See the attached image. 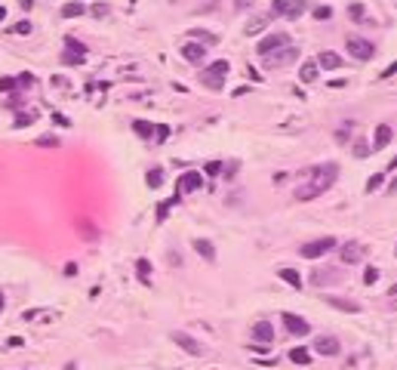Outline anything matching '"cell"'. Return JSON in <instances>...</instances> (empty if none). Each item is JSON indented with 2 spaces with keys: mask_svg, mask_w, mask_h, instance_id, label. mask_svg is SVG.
<instances>
[{
  "mask_svg": "<svg viewBox=\"0 0 397 370\" xmlns=\"http://www.w3.org/2000/svg\"><path fill=\"white\" fill-rule=\"evenodd\" d=\"M339 179V164H333V160H326V164H317L311 167L308 179L296 188V201H314L320 198V194L330 188V185Z\"/></svg>",
  "mask_w": 397,
  "mask_h": 370,
  "instance_id": "obj_1",
  "label": "cell"
},
{
  "mask_svg": "<svg viewBox=\"0 0 397 370\" xmlns=\"http://www.w3.org/2000/svg\"><path fill=\"white\" fill-rule=\"evenodd\" d=\"M228 71H231V65L225 59H219V62H213L209 68H203V71H200V84L209 87V90H222V87H225Z\"/></svg>",
  "mask_w": 397,
  "mask_h": 370,
  "instance_id": "obj_2",
  "label": "cell"
},
{
  "mask_svg": "<svg viewBox=\"0 0 397 370\" xmlns=\"http://www.w3.org/2000/svg\"><path fill=\"white\" fill-rule=\"evenodd\" d=\"M284 46H289V34L274 31V34H268V37H262L259 43H255V53H259V56H271L277 50H284Z\"/></svg>",
  "mask_w": 397,
  "mask_h": 370,
  "instance_id": "obj_3",
  "label": "cell"
},
{
  "mask_svg": "<svg viewBox=\"0 0 397 370\" xmlns=\"http://www.w3.org/2000/svg\"><path fill=\"white\" fill-rule=\"evenodd\" d=\"M333 247H336V238H317V241L302 244V256H305V259H320L323 253H330Z\"/></svg>",
  "mask_w": 397,
  "mask_h": 370,
  "instance_id": "obj_4",
  "label": "cell"
},
{
  "mask_svg": "<svg viewBox=\"0 0 397 370\" xmlns=\"http://www.w3.org/2000/svg\"><path fill=\"white\" fill-rule=\"evenodd\" d=\"M367 256V247L360 244V241H348V244L339 247V259H342L345 265H357V262H364Z\"/></svg>",
  "mask_w": 397,
  "mask_h": 370,
  "instance_id": "obj_5",
  "label": "cell"
},
{
  "mask_svg": "<svg viewBox=\"0 0 397 370\" xmlns=\"http://www.w3.org/2000/svg\"><path fill=\"white\" fill-rule=\"evenodd\" d=\"M345 46H348V53H351L357 62H367V59H372V53H376V46H372L367 37H348Z\"/></svg>",
  "mask_w": 397,
  "mask_h": 370,
  "instance_id": "obj_6",
  "label": "cell"
},
{
  "mask_svg": "<svg viewBox=\"0 0 397 370\" xmlns=\"http://www.w3.org/2000/svg\"><path fill=\"white\" fill-rule=\"evenodd\" d=\"M86 59V46L74 40V37H65V56H62V62L65 65H80Z\"/></svg>",
  "mask_w": 397,
  "mask_h": 370,
  "instance_id": "obj_7",
  "label": "cell"
},
{
  "mask_svg": "<svg viewBox=\"0 0 397 370\" xmlns=\"http://www.w3.org/2000/svg\"><path fill=\"white\" fill-rule=\"evenodd\" d=\"M268 59V68H284V65H289V62H296L299 59V46H284V50H277V53H271V56H265Z\"/></svg>",
  "mask_w": 397,
  "mask_h": 370,
  "instance_id": "obj_8",
  "label": "cell"
},
{
  "mask_svg": "<svg viewBox=\"0 0 397 370\" xmlns=\"http://www.w3.org/2000/svg\"><path fill=\"white\" fill-rule=\"evenodd\" d=\"M284 327H286V333H293V337H308L311 333V324L305 318L293 315V311H284Z\"/></svg>",
  "mask_w": 397,
  "mask_h": 370,
  "instance_id": "obj_9",
  "label": "cell"
},
{
  "mask_svg": "<svg viewBox=\"0 0 397 370\" xmlns=\"http://www.w3.org/2000/svg\"><path fill=\"white\" fill-rule=\"evenodd\" d=\"M203 185V176L197 170H191V173H182L179 176V194H191V191H197Z\"/></svg>",
  "mask_w": 397,
  "mask_h": 370,
  "instance_id": "obj_10",
  "label": "cell"
},
{
  "mask_svg": "<svg viewBox=\"0 0 397 370\" xmlns=\"http://www.w3.org/2000/svg\"><path fill=\"white\" fill-rule=\"evenodd\" d=\"M172 342H176L179 345V349H185V352H188V355H203V345L200 342H197L194 337H188V333H172Z\"/></svg>",
  "mask_w": 397,
  "mask_h": 370,
  "instance_id": "obj_11",
  "label": "cell"
},
{
  "mask_svg": "<svg viewBox=\"0 0 397 370\" xmlns=\"http://www.w3.org/2000/svg\"><path fill=\"white\" fill-rule=\"evenodd\" d=\"M314 352L323 355V358H333V355H339V339H336V337H326V333H323V337L314 339Z\"/></svg>",
  "mask_w": 397,
  "mask_h": 370,
  "instance_id": "obj_12",
  "label": "cell"
},
{
  "mask_svg": "<svg viewBox=\"0 0 397 370\" xmlns=\"http://www.w3.org/2000/svg\"><path fill=\"white\" fill-rule=\"evenodd\" d=\"M326 306H333L339 311H348V315H354V311H360V306L354 303V299H345V296H323Z\"/></svg>",
  "mask_w": 397,
  "mask_h": 370,
  "instance_id": "obj_13",
  "label": "cell"
},
{
  "mask_svg": "<svg viewBox=\"0 0 397 370\" xmlns=\"http://www.w3.org/2000/svg\"><path fill=\"white\" fill-rule=\"evenodd\" d=\"M182 56H185L188 62H200L203 56H206V46L197 43V40H188V43H182Z\"/></svg>",
  "mask_w": 397,
  "mask_h": 370,
  "instance_id": "obj_14",
  "label": "cell"
},
{
  "mask_svg": "<svg viewBox=\"0 0 397 370\" xmlns=\"http://www.w3.org/2000/svg\"><path fill=\"white\" fill-rule=\"evenodd\" d=\"M391 139H394V130H391L388 123H379V126H376V139H372V152H382Z\"/></svg>",
  "mask_w": 397,
  "mask_h": 370,
  "instance_id": "obj_15",
  "label": "cell"
},
{
  "mask_svg": "<svg viewBox=\"0 0 397 370\" xmlns=\"http://www.w3.org/2000/svg\"><path fill=\"white\" fill-rule=\"evenodd\" d=\"M317 65H320V68H326V71H336V68H342L345 62H342V56H339V53L323 50V53L317 56Z\"/></svg>",
  "mask_w": 397,
  "mask_h": 370,
  "instance_id": "obj_16",
  "label": "cell"
},
{
  "mask_svg": "<svg viewBox=\"0 0 397 370\" xmlns=\"http://www.w3.org/2000/svg\"><path fill=\"white\" fill-rule=\"evenodd\" d=\"M253 339L255 342H271L274 339V327H271V324H268V321H259V324H253Z\"/></svg>",
  "mask_w": 397,
  "mask_h": 370,
  "instance_id": "obj_17",
  "label": "cell"
},
{
  "mask_svg": "<svg viewBox=\"0 0 397 370\" xmlns=\"http://www.w3.org/2000/svg\"><path fill=\"white\" fill-rule=\"evenodd\" d=\"M339 269H314L311 272V284H317V287H323L326 281H339Z\"/></svg>",
  "mask_w": 397,
  "mask_h": 370,
  "instance_id": "obj_18",
  "label": "cell"
},
{
  "mask_svg": "<svg viewBox=\"0 0 397 370\" xmlns=\"http://www.w3.org/2000/svg\"><path fill=\"white\" fill-rule=\"evenodd\" d=\"M191 247H194L197 253H200V256H203L206 262H216V247L209 244V241H203V238H194V241H191Z\"/></svg>",
  "mask_w": 397,
  "mask_h": 370,
  "instance_id": "obj_19",
  "label": "cell"
},
{
  "mask_svg": "<svg viewBox=\"0 0 397 370\" xmlns=\"http://www.w3.org/2000/svg\"><path fill=\"white\" fill-rule=\"evenodd\" d=\"M268 22H271V13H262V16H253L250 22H247V34H259V31H265L268 28Z\"/></svg>",
  "mask_w": 397,
  "mask_h": 370,
  "instance_id": "obj_20",
  "label": "cell"
},
{
  "mask_svg": "<svg viewBox=\"0 0 397 370\" xmlns=\"http://www.w3.org/2000/svg\"><path fill=\"white\" fill-rule=\"evenodd\" d=\"M317 71H320L317 62H305V65L299 68V77L305 80V84H314V80H317Z\"/></svg>",
  "mask_w": 397,
  "mask_h": 370,
  "instance_id": "obj_21",
  "label": "cell"
},
{
  "mask_svg": "<svg viewBox=\"0 0 397 370\" xmlns=\"http://www.w3.org/2000/svg\"><path fill=\"white\" fill-rule=\"evenodd\" d=\"M188 37H191V40H197V43H203V46H213V43H219V37H216L213 31H200V28H197V31H191Z\"/></svg>",
  "mask_w": 397,
  "mask_h": 370,
  "instance_id": "obj_22",
  "label": "cell"
},
{
  "mask_svg": "<svg viewBox=\"0 0 397 370\" xmlns=\"http://www.w3.org/2000/svg\"><path fill=\"white\" fill-rule=\"evenodd\" d=\"M277 275H280V281H286L289 287H296V290H299V287H302V275H299L296 269H280Z\"/></svg>",
  "mask_w": 397,
  "mask_h": 370,
  "instance_id": "obj_23",
  "label": "cell"
},
{
  "mask_svg": "<svg viewBox=\"0 0 397 370\" xmlns=\"http://www.w3.org/2000/svg\"><path fill=\"white\" fill-rule=\"evenodd\" d=\"M84 13H86V6L77 3V0H71V3L62 6V16H65V19H77V16H84Z\"/></svg>",
  "mask_w": 397,
  "mask_h": 370,
  "instance_id": "obj_24",
  "label": "cell"
},
{
  "mask_svg": "<svg viewBox=\"0 0 397 370\" xmlns=\"http://www.w3.org/2000/svg\"><path fill=\"white\" fill-rule=\"evenodd\" d=\"M302 13H305V0H293V3H286V9H284L286 19H299Z\"/></svg>",
  "mask_w": 397,
  "mask_h": 370,
  "instance_id": "obj_25",
  "label": "cell"
},
{
  "mask_svg": "<svg viewBox=\"0 0 397 370\" xmlns=\"http://www.w3.org/2000/svg\"><path fill=\"white\" fill-rule=\"evenodd\" d=\"M289 361H293V364H308L311 361V352L308 349H293V352H289Z\"/></svg>",
  "mask_w": 397,
  "mask_h": 370,
  "instance_id": "obj_26",
  "label": "cell"
},
{
  "mask_svg": "<svg viewBox=\"0 0 397 370\" xmlns=\"http://www.w3.org/2000/svg\"><path fill=\"white\" fill-rule=\"evenodd\" d=\"M133 130L139 133V136H151V133H154V123H148V121H133Z\"/></svg>",
  "mask_w": 397,
  "mask_h": 370,
  "instance_id": "obj_27",
  "label": "cell"
},
{
  "mask_svg": "<svg viewBox=\"0 0 397 370\" xmlns=\"http://www.w3.org/2000/svg\"><path fill=\"white\" fill-rule=\"evenodd\" d=\"M160 182H163V170H160V167H154V170H148V185H151V188H157Z\"/></svg>",
  "mask_w": 397,
  "mask_h": 370,
  "instance_id": "obj_28",
  "label": "cell"
},
{
  "mask_svg": "<svg viewBox=\"0 0 397 370\" xmlns=\"http://www.w3.org/2000/svg\"><path fill=\"white\" fill-rule=\"evenodd\" d=\"M385 182V173H376V176L367 179V191H379V185Z\"/></svg>",
  "mask_w": 397,
  "mask_h": 370,
  "instance_id": "obj_29",
  "label": "cell"
},
{
  "mask_svg": "<svg viewBox=\"0 0 397 370\" xmlns=\"http://www.w3.org/2000/svg\"><path fill=\"white\" fill-rule=\"evenodd\" d=\"M136 272H139V278H142V281H148V272H151V262H148V259H139V262H136Z\"/></svg>",
  "mask_w": 397,
  "mask_h": 370,
  "instance_id": "obj_30",
  "label": "cell"
},
{
  "mask_svg": "<svg viewBox=\"0 0 397 370\" xmlns=\"http://www.w3.org/2000/svg\"><path fill=\"white\" fill-rule=\"evenodd\" d=\"M348 13H351V19H354V22H364V13H367V9L360 6V3H351V6H348Z\"/></svg>",
  "mask_w": 397,
  "mask_h": 370,
  "instance_id": "obj_31",
  "label": "cell"
},
{
  "mask_svg": "<svg viewBox=\"0 0 397 370\" xmlns=\"http://www.w3.org/2000/svg\"><path fill=\"white\" fill-rule=\"evenodd\" d=\"M37 121V111H31V114H19L16 118V126H28V123H34Z\"/></svg>",
  "mask_w": 397,
  "mask_h": 370,
  "instance_id": "obj_32",
  "label": "cell"
},
{
  "mask_svg": "<svg viewBox=\"0 0 397 370\" xmlns=\"http://www.w3.org/2000/svg\"><path fill=\"white\" fill-rule=\"evenodd\" d=\"M0 90H3V92L19 90V77H3V80H0Z\"/></svg>",
  "mask_w": 397,
  "mask_h": 370,
  "instance_id": "obj_33",
  "label": "cell"
},
{
  "mask_svg": "<svg viewBox=\"0 0 397 370\" xmlns=\"http://www.w3.org/2000/svg\"><path fill=\"white\" fill-rule=\"evenodd\" d=\"M372 152V145H367V142H354V157H367Z\"/></svg>",
  "mask_w": 397,
  "mask_h": 370,
  "instance_id": "obj_34",
  "label": "cell"
},
{
  "mask_svg": "<svg viewBox=\"0 0 397 370\" xmlns=\"http://www.w3.org/2000/svg\"><path fill=\"white\" fill-rule=\"evenodd\" d=\"M330 16H333V9H330V6H317V9H314V19H320V22H326Z\"/></svg>",
  "mask_w": 397,
  "mask_h": 370,
  "instance_id": "obj_35",
  "label": "cell"
},
{
  "mask_svg": "<svg viewBox=\"0 0 397 370\" xmlns=\"http://www.w3.org/2000/svg\"><path fill=\"white\" fill-rule=\"evenodd\" d=\"M167 136H170V126H167V123L154 126V139H157V142H163V139H167Z\"/></svg>",
  "mask_w": 397,
  "mask_h": 370,
  "instance_id": "obj_36",
  "label": "cell"
},
{
  "mask_svg": "<svg viewBox=\"0 0 397 370\" xmlns=\"http://www.w3.org/2000/svg\"><path fill=\"white\" fill-rule=\"evenodd\" d=\"M376 278H379V269H367L364 272V284H376Z\"/></svg>",
  "mask_w": 397,
  "mask_h": 370,
  "instance_id": "obj_37",
  "label": "cell"
},
{
  "mask_svg": "<svg viewBox=\"0 0 397 370\" xmlns=\"http://www.w3.org/2000/svg\"><path fill=\"white\" fill-rule=\"evenodd\" d=\"M108 13H111L108 3H96V6H92V16H108Z\"/></svg>",
  "mask_w": 397,
  "mask_h": 370,
  "instance_id": "obj_38",
  "label": "cell"
},
{
  "mask_svg": "<svg viewBox=\"0 0 397 370\" xmlns=\"http://www.w3.org/2000/svg\"><path fill=\"white\" fill-rule=\"evenodd\" d=\"M37 145H46V148H53V145H59V139H56V136H40V139H37Z\"/></svg>",
  "mask_w": 397,
  "mask_h": 370,
  "instance_id": "obj_39",
  "label": "cell"
},
{
  "mask_svg": "<svg viewBox=\"0 0 397 370\" xmlns=\"http://www.w3.org/2000/svg\"><path fill=\"white\" fill-rule=\"evenodd\" d=\"M13 31H16V34H31V22H19Z\"/></svg>",
  "mask_w": 397,
  "mask_h": 370,
  "instance_id": "obj_40",
  "label": "cell"
},
{
  "mask_svg": "<svg viewBox=\"0 0 397 370\" xmlns=\"http://www.w3.org/2000/svg\"><path fill=\"white\" fill-rule=\"evenodd\" d=\"M219 170H222V164H219V160H209V164H206V173H209V176H216Z\"/></svg>",
  "mask_w": 397,
  "mask_h": 370,
  "instance_id": "obj_41",
  "label": "cell"
},
{
  "mask_svg": "<svg viewBox=\"0 0 397 370\" xmlns=\"http://www.w3.org/2000/svg\"><path fill=\"white\" fill-rule=\"evenodd\" d=\"M286 3H289V0H274V9H277L280 16H284V9H286Z\"/></svg>",
  "mask_w": 397,
  "mask_h": 370,
  "instance_id": "obj_42",
  "label": "cell"
},
{
  "mask_svg": "<svg viewBox=\"0 0 397 370\" xmlns=\"http://www.w3.org/2000/svg\"><path fill=\"white\" fill-rule=\"evenodd\" d=\"M234 6H237V9H250L253 0H234Z\"/></svg>",
  "mask_w": 397,
  "mask_h": 370,
  "instance_id": "obj_43",
  "label": "cell"
},
{
  "mask_svg": "<svg viewBox=\"0 0 397 370\" xmlns=\"http://www.w3.org/2000/svg\"><path fill=\"white\" fill-rule=\"evenodd\" d=\"M388 296H391V299H397V284H394V287H388Z\"/></svg>",
  "mask_w": 397,
  "mask_h": 370,
  "instance_id": "obj_44",
  "label": "cell"
},
{
  "mask_svg": "<svg viewBox=\"0 0 397 370\" xmlns=\"http://www.w3.org/2000/svg\"><path fill=\"white\" fill-rule=\"evenodd\" d=\"M388 170H397V157H394V160H391V164H388Z\"/></svg>",
  "mask_w": 397,
  "mask_h": 370,
  "instance_id": "obj_45",
  "label": "cell"
},
{
  "mask_svg": "<svg viewBox=\"0 0 397 370\" xmlns=\"http://www.w3.org/2000/svg\"><path fill=\"white\" fill-rule=\"evenodd\" d=\"M0 311H3V296H0Z\"/></svg>",
  "mask_w": 397,
  "mask_h": 370,
  "instance_id": "obj_46",
  "label": "cell"
},
{
  "mask_svg": "<svg viewBox=\"0 0 397 370\" xmlns=\"http://www.w3.org/2000/svg\"><path fill=\"white\" fill-rule=\"evenodd\" d=\"M3 13H6V9H3V6H0V19H3Z\"/></svg>",
  "mask_w": 397,
  "mask_h": 370,
  "instance_id": "obj_47",
  "label": "cell"
},
{
  "mask_svg": "<svg viewBox=\"0 0 397 370\" xmlns=\"http://www.w3.org/2000/svg\"><path fill=\"white\" fill-rule=\"evenodd\" d=\"M394 306H397V299H394Z\"/></svg>",
  "mask_w": 397,
  "mask_h": 370,
  "instance_id": "obj_48",
  "label": "cell"
}]
</instances>
